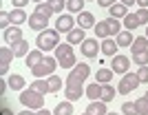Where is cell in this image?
<instances>
[{
  "label": "cell",
  "mask_w": 148,
  "mask_h": 115,
  "mask_svg": "<svg viewBox=\"0 0 148 115\" xmlns=\"http://www.w3.org/2000/svg\"><path fill=\"white\" fill-rule=\"evenodd\" d=\"M80 51H82V55H86V58H95L97 53H102V44H97V38H86V40L80 44Z\"/></svg>",
  "instance_id": "8"
},
{
  "label": "cell",
  "mask_w": 148,
  "mask_h": 115,
  "mask_svg": "<svg viewBox=\"0 0 148 115\" xmlns=\"http://www.w3.org/2000/svg\"><path fill=\"white\" fill-rule=\"evenodd\" d=\"M137 5H139V9H148V0H137Z\"/></svg>",
  "instance_id": "44"
},
{
  "label": "cell",
  "mask_w": 148,
  "mask_h": 115,
  "mask_svg": "<svg viewBox=\"0 0 148 115\" xmlns=\"http://www.w3.org/2000/svg\"><path fill=\"white\" fill-rule=\"evenodd\" d=\"M86 113L91 115H106L108 111H106V102H102V100H91V104L86 106Z\"/></svg>",
  "instance_id": "15"
},
{
  "label": "cell",
  "mask_w": 148,
  "mask_h": 115,
  "mask_svg": "<svg viewBox=\"0 0 148 115\" xmlns=\"http://www.w3.org/2000/svg\"><path fill=\"white\" fill-rule=\"evenodd\" d=\"M124 27L128 31H135L137 27H139V20H137V13H128L126 18H124Z\"/></svg>",
  "instance_id": "31"
},
{
  "label": "cell",
  "mask_w": 148,
  "mask_h": 115,
  "mask_svg": "<svg viewBox=\"0 0 148 115\" xmlns=\"http://www.w3.org/2000/svg\"><path fill=\"white\" fill-rule=\"evenodd\" d=\"M53 115H73V104L69 102V100L60 102L56 109H53Z\"/></svg>",
  "instance_id": "25"
},
{
  "label": "cell",
  "mask_w": 148,
  "mask_h": 115,
  "mask_svg": "<svg viewBox=\"0 0 148 115\" xmlns=\"http://www.w3.org/2000/svg\"><path fill=\"white\" fill-rule=\"evenodd\" d=\"M2 115H13L11 109H7V106H2Z\"/></svg>",
  "instance_id": "47"
},
{
  "label": "cell",
  "mask_w": 148,
  "mask_h": 115,
  "mask_svg": "<svg viewBox=\"0 0 148 115\" xmlns=\"http://www.w3.org/2000/svg\"><path fill=\"white\" fill-rule=\"evenodd\" d=\"M27 11L25 9H13V11H9V20H11V24H16V27H20L22 22H27Z\"/></svg>",
  "instance_id": "21"
},
{
  "label": "cell",
  "mask_w": 148,
  "mask_h": 115,
  "mask_svg": "<svg viewBox=\"0 0 148 115\" xmlns=\"http://www.w3.org/2000/svg\"><path fill=\"white\" fill-rule=\"evenodd\" d=\"M106 22H108V31H111V36H117L119 31H122V27H119V20L117 18H106Z\"/></svg>",
  "instance_id": "35"
},
{
  "label": "cell",
  "mask_w": 148,
  "mask_h": 115,
  "mask_svg": "<svg viewBox=\"0 0 148 115\" xmlns=\"http://www.w3.org/2000/svg\"><path fill=\"white\" fill-rule=\"evenodd\" d=\"M146 38H148V24H146Z\"/></svg>",
  "instance_id": "49"
},
{
  "label": "cell",
  "mask_w": 148,
  "mask_h": 115,
  "mask_svg": "<svg viewBox=\"0 0 148 115\" xmlns=\"http://www.w3.org/2000/svg\"><path fill=\"white\" fill-rule=\"evenodd\" d=\"M95 36L102 38V40H106V38H111V31H108V22L106 20H102V22H95Z\"/></svg>",
  "instance_id": "24"
},
{
  "label": "cell",
  "mask_w": 148,
  "mask_h": 115,
  "mask_svg": "<svg viewBox=\"0 0 148 115\" xmlns=\"http://www.w3.org/2000/svg\"><path fill=\"white\" fill-rule=\"evenodd\" d=\"M88 73H91V69H88V64H75L73 69H71V73L66 75V84H64V97H66L69 102H77L82 95H84V80L88 78Z\"/></svg>",
  "instance_id": "1"
},
{
  "label": "cell",
  "mask_w": 148,
  "mask_h": 115,
  "mask_svg": "<svg viewBox=\"0 0 148 115\" xmlns=\"http://www.w3.org/2000/svg\"><path fill=\"white\" fill-rule=\"evenodd\" d=\"M36 13H40V16H44V18H51V16H53V9L49 7V2H38L36 5Z\"/></svg>",
  "instance_id": "34"
},
{
  "label": "cell",
  "mask_w": 148,
  "mask_h": 115,
  "mask_svg": "<svg viewBox=\"0 0 148 115\" xmlns=\"http://www.w3.org/2000/svg\"><path fill=\"white\" fill-rule=\"evenodd\" d=\"M95 2H97V0H95Z\"/></svg>",
  "instance_id": "54"
},
{
  "label": "cell",
  "mask_w": 148,
  "mask_h": 115,
  "mask_svg": "<svg viewBox=\"0 0 148 115\" xmlns=\"http://www.w3.org/2000/svg\"><path fill=\"white\" fill-rule=\"evenodd\" d=\"M13 2V9H22V7H27V2H31V0H11Z\"/></svg>",
  "instance_id": "42"
},
{
  "label": "cell",
  "mask_w": 148,
  "mask_h": 115,
  "mask_svg": "<svg viewBox=\"0 0 148 115\" xmlns=\"http://www.w3.org/2000/svg\"><path fill=\"white\" fill-rule=\"evenodd\" d=\"M142 84L139 82V78H137V73H124V78L119 80V84H117V93H122V95H128L130 91H135L137 86Z\"/></svg>",
  "instance_id": "6"
},
{
  "label": "cell",
  "mask_w": 148,
  "mask_h": 115,
  "mask_svg": "<svg viewBox=\"0 0 148 115\" xmlns=\"http://www.w3.org/2000/svg\"><path fill=\"white\" fill-rule=\"evenodd\" d=\"M9 89L11 91H25L27 89V84H25V78L22 75H18V73H13V75H9Z\"/></svg>",
  "instance_id": "19"
},
{
  "label": "cell",
  "mask_w": 148,
  "mask_h": 115,
  "mask_svg": "<svg viewBox=\"0 0 148 115\" xmlns=\"http://www.w3.org/2000/svg\"><path fill=\"white\" fill-rule=\"evenodd\" d=\"M33 2H36V5H38V2H42V0H33Z\"/></svg>",
  "instance_id": "51"
},
{
  "label": "cell",
  "mask_w": 148,
  "mask_h": 115,
  "mask_svg": "<svg viewBox=\"0 0 148 115\" xmlns=\"http://www.w3.org/2000/svg\"><path fill=\"white\" fill-rule=\"evenodd\" d=\"M135 104L139 115H148V97H139V100H135Z\"/></svg>",
  "instance_id": "38"
},
{
  "label": "cell",
  "mask_w": 148,
  "mask_h": 115,
  "mask_svg": "<svg viewBox=\"0 0 148 115\" xmlns=\"http://www.w3.org/2000/svg\"><path fill=\"white\" fill-rule=\"evenodd\" d=\"M135 73H137V78H139L142 84H148V64L146 67H139V71H135Z\"/></svg>",
  "instance_id": "39"
},
{
  "label": "cell",
  "mask_w": 148,
  "mask_h": 115,
  "mask_svg": "<svg viewBox=\"0 0 148 115\" xmlns=\"http://www.w3.org/2000/svg\"><path fill=\"white\" fill-rule=\"evenodd\" d=\"M56 67H58V58H51V55H47L38 67H33L31 69V73L36 75V78H49V75H53V71H56Z\"/></svg>",
  "instance_id": "5"
},
{
  "label": "cell",
  "mask_w": 148,
  "mask_h": 115,
  "mask_svg": "<svg viewBox=\"0 0 148 115\" xmlns=\"http://www.w3.org/2000/svg\"><path fill=\"white\" fill-rule=\"evenodd\" d=\"M82 115H91V113H82Z\"/></svg>",
  "instance_id": "52"
},
{
  "label": "cell",
  "mask_w": 148,
  "mask_h": 115,
  "mask_svg": "<svg viewBox=\"0 0 148 115\" xmlns=\"http://www.w3.org/2000/svg\"><path fill=\"white\" fill-rule=\"evenodd\" d=\"M119 2H124V5H126V7H130V5H133V2H137V0H119Z\"/></svg>",
  "instance_id": "48"
},
{
  "label": "cell",
  "mask_w": 148,
  "mask_h": 115,
  "mask_svg": "<svg viewBox=\"0 0 148 115\" xmlns=\"http://www.w3.org/2000/svg\"><path fill=\"white\" fill-rule=\"evenodd\" d=\"M47 82H49V91H51V93L62 91V78H58V75H49V78H47Z\"/></svg>",
  "instance_id": "30"
},
{
  "label": "cell",
  "mask_w": 148,
  "mask_h": 115,
  "mask_svg": "<svg viewBox=\"0 0 148 115\" xmlns=\"http://www.w3.org/2000/svg\"><path fill=\"white\" fill-rule=\"evenodd\" d=\"M144 97H148V91H146V95H144Z\"/></svg>",
  "instance_id": "53"
},
{
  "label": "cell",
  "mask_w": 148,
  "mask_h": 115,
  "mask_svg": "<svg viewBox=\"0 0 148 115\" xmlns=\"http://www.w3.org/2000/svg\"><path fill=\"white\" fill-rule=\"evenodd\" d=\"M99 44H102V53H104V55H111V58H113V55H117V47H119V44L115 42L113 38H106V40H102Z\"/></svg>",
  "instance_id": "17"
},
{
  "label": "cell",
  "mask_w": 148,
  "mask_h": 115,
  "mask_svg": "<svg viewBox=\"0 0 148 115\" xmlns=\"http://www.w3.org/2000/svg\"><path fill=\"white\" fill-rule=\"evenodd\" d=\"M130 49H133V53H139V51H146L148 49V38L146 36H139L133 40V44H130Z\"/></svg>",
  "instance_id": "26"
},
{
  "label": "cell",
  "mask_w": 148,
  "mask_h": 115,
  "mask_svg": "<svg viewBox=\"0 0 148 115\" xmlns=\"http://www.w3.org/2000/svg\"><path fill=\"white\" fill-rule=\"evenodd\" d=\"M53 13H62V9H66V0H47Z\"/></svg>",
  "instance_id": "37"
},
{
  "label": "cell",
  "mask_w": 148,
  "mask_h": 115,
  "mask_svg": "<svg viewBox=\"0 0 148 115\" xmlns=\"http://www.w3.org/2000/svg\"><path fill=\"white\" fill-rule=\"evenodd\" d=\"M111 69L115 73H128L130 71V58L128 55H122V53H117V55H113V60H111Z\"/></svg>",
  "instance_id": "9"
},
{
  "label": "cell",
  "mask_w": 148,
  "mask_h": 115,
  "mask_svg": "<svg viewBox=\"0 0 148 115\" xmlns=\"http://www.w3.org/2000/svg\"><path fill=\"white\" fill-rule=\"evenodd\" d=\"M108 11H111L113 18H126L128 16V7L124 5V2H115L113 7H108Z\"/></svg>",
  "instance_id": "22"
},
{
  "label": "cell",
  "mask_w": 148,
  "mask_h": 115,
  "mask_svg": "<svg viewBox=\"0 0 148 115\" xmlns=\"http://www.w3.org/2000/svg\"><path fill=\"white\" fill-rule=\"evenodd\" d=\"M77 24H80L82 29H91V27H95V16H93L91 11H80Z\"/></svg>",
  "instance_id": "16"
},
{
  "label": "cell",
  "mask_w": 148,
  "mask_h": 115,
  "mask_svg": "<svg viewBox=\"0 0 148 115\" xmlns=\"http://www.w3.org/2000/svg\"><path fill=\"white\" fill-rule=\"evenodd\" d=\"M47 24H49V18H44V16H40V13L33 11V16H29V27H31L33 31H44V29H49Z\"/></svg>",
  "instance_id": "12"
},
{
  "label": "cell",
  "mask_w": 148,
  "mask_h": 115,
  "mask_svg": "<svg viewBox=\"0 0 148 115\" xmlns=\"http://www.w3.org/2000/svg\"><path fill=\"white\" fill-rule=\"evenodd\" d=\"M2 38H5V42L11 47L13 42H18V40H22V31H20V27H16V24H11V27H7L5 31H2Z\"/></svg>",
  "instance_id": "11"
},
{
  "label": "cell",
  "mask_w": 148,
  "mask_h": 115,
  "mask_svg": "<svg viewBox=\"0 0 148 115\" xmlns=\"http://www.w3.org/2000/svg\"><path fill=\"white\" fill-rule=\"evenodd\" d=\"M56 58H58V64H60L62 69H73L75 64H77L75 53H73V49H71L69 42L58 44V47H56Z\"/></svg>",
  "instance_id": "4"
},
{
  "label": "cell",
  "mask_w": 148,
  "mask_h": 115,
  "mask_svg": "<svg viewBox=\"0 0 148 115\" xmlns=\"http://www.w3.org/2000/svg\"><path fill=\"white\" fill-rule=\"evenodd\" d=\"M20 104L31 111H40V109H44V95L29 86L25 91H20Z\"/></svg>",
  "instance_id": "3"
},
{
  "label": "cell",
  "mask_w": 148,
  "mask_h": 115,
  "mask_svg": "<svg viewBox=\"0 0 148 115\" xmlns=\"http://www.w3.org/2000/svg\"><path fill=\"white\" fill-rule=\"evenodd\" d=\"M36 44L40 51H56V47L60 44V31L58 29H44L40 31V36L36 38Z\"/></svg>",
  "instance_id": "2"
},
{
  "label": "cell",
  "mask_w": 148,
  "mask_h": 115,
  "mask_svg": "<svg viewBox=\"0 0 148 115\" xmlns=\"http://www.w3.org/2000/svg\"><path fill=\"white\" fill-rule=\"evenodd\" d=\"M137 20H139V24H148V9H139L137 11Z\"/></svg>",
  "instance_id": "40"
},
{
  "label": "cell",
  "mask_w": 148,
  "mask_h": 115,
  "mask_svg": "<svg viewBox=\"0 0 148 115\" xmlns=\"http://www.w3.org/2000/svg\"><path fill=\"white\" fill-rule=\"evenodd\" d=\"M11 49H13V53H16V58H27L29 55V42H27L25 38L18 40V42H13Z\"/></svg>",
  "instance_id": "18"
},
{
  "label": "cell",
  "mask_w": 148,
  "mask_h": 115,
  "mask_svg": "<svg viewBox=\"0 0 148 115\" xmlns=\"http://www.w3.org/2000/svg\"><path fill=\"white\" fill-rule=\"evenodd\" d=\"M133 31H128V29H124V31H119L117 36H115V42L119 44V47H130L133 44Z\"/></svg>",
  "instance_id": "20"
},
{
  "label": "cell",
  "mask_w": 148,
  "mask_h": 115,
  "mask_svg": "<svg viewBox=\"0 0 148 115\" xmlns=\"http://www.w3.org/2000/svg\"><path fill=\"white\" fill-rule=\"evenodd\" d=\"M47 55H44V51H40V49H36V51H29V55H27L25 60H27V67L29 69H33V67H38L40 62L44 60Z\"/></svg>",
  "instance_id": "14"
},
{
  "label": "cell",
  "mask_w": 148,
  "mask_h": 115,
  "mask_svg": "<svg viewBox=\"0 0 148 115\" xmlns=\"http://www.w3.org/2000/svg\"><path fill=\"white\" fill-rule=\"evenodd\" d=\"M133 64H137V67H146V64H148V49H146V51H139V53H133Z\"/></svg>",
  "instance_id": "33"
},
{
  "label": "cell",
  "mask_w": 148,
  "mask_h": 115,
  "mask_svg": "<svg viewBox=\"0 0 148 115\" xmlns=\"http://www.w3.org/2000/svg\"><path fill=\"white\" fill-rule=\"evenodd\" d=\"M73 27H75V18L69 16V13H60V18L56 20V29L60 31V33H69Z\"/></svg>",
  "instance_id": "10"
},
{
  "label": "cell",
  "mask_w": 148,
  "mask_h": 115,
  "mask_svg": "<svg viewBox=\"0 0 148 115\" xmlns=\"http://www.w3.org/2000/svg\"><path fill=\"white\" fill-rule=\"evenodd\" d=\"M84 40H86V36H84V29H82V27H73V29L69 31V36H66L69 44H82Z\"/></svg>",
  "instance_id": "13"
},
{
  "label": "cell",
  "mask_w": 148,
  "mask_h": 115,
  "mask_svg": "<svg viewBox=\"0 0 148 115\" xmlns=\"http://www.w3.org/2000/svg\"><path fill=\"white\" fill-rule=\"evenodd\" d=\"M106 115H119V113H106Z\"/></svg>",
  "instance_id": "50"
},
{
  "label": "cell",
  "mask_w": 148,
  "mask_h": 115,
  "mask_svg": "<svg viewBox=\"0 0 148 115\" xmlns=\"http://www.w3.org/2000/svg\"><path fill=\"white\" fill-rule=\"evenodd\" d=\"M113 75H115L113 69H99V71L95 73V82H99V84H108V82L113 80Z\"/></svg>",
  "instance_id": "23"
},
{
  "label": "cell",
  "mask_w": 148,
  "mask_h": 115,
  "mask_svg": "<svg viewBox=\"0 0 148 115\" xmlns=\"http://www.w3.org/2000/svg\"><path fill=\"white\" fill-rule=\"evenodd\" d=\"M115 2H117V0H97V5H99V7H113Z\"/></svg>",
  "instance_id": "43"
},
{
  "label": "cell",
  "mask_w": 148,
  "mask_h": 115,
  "mask_svg": "<svg viewBox=\"0 0 148 115\" xmlns=\"http://www.w3.org/2000/svg\"><path fill=\"white\" fill-rule=\"evenodd\" d=\"M13 58H16V53H13V49L9 47V44L0 49V75H2V78L9 73V64L13 62Z\"/></svg>",
  "instance_id": "7"
},
{
  "label": "cell",
  "mask_w": 148,
  "mask_h": 115,
  "mask_svg": "<svg viewBox=\"0 0 148 115\" xmlns=\"http://www.w3.org/2000/svg\"><path fill=\"white\" fill-rule=\"evenodd\" d=\"M31 89H36V91H38V93H42V95H44V93H51V91H49V82H47L44 78H38L36 82L31 84Z\"/></svg>",
  "instance_id": "32"
},
{
  "label": "cell",
  "mask_w": 148,
  "mask_h": 115,
  "mask_svg": "<svg viewBox=\"0 0 148 115\" xmlns=\"http://www.w3.org/2000/svg\"><path fill=\"white\" fill-rule=\"evenodd\" d=\"M18 115H38V111H31V109H27V111H22V113H18Z\"/></svg>",
  "instance_id": "45"
},
{
  "label": "cell",
  "mask_w": 148,
  "mask_h": 115,
  "mask_svg": "<svg viewBox=\"0 0 148 115\" xmlns=\"http://www.w3.org/2000/svg\"><path fill=\"white\" fill-rule=\"evenodd\" d=\"M115 93H117V91H115V86H111V84H102V97H99V100L108 104L113 97H115Z\"/></svg>",
  "instance_id": "29"
},
{
  "label": "cell",
  "mask_w": 148,
  "mask_h": 115,
  "mask_svg": "<svg viewBox=\"0 0 148 115\" xmlns=\"http://www.w3.org/2000/svg\"><path fill=\"white\" fill-rule=\"evenodd\" d=\"M84 2H86V0H66V11L69 13H80V11H84Z\"/></svg>",
  "instance_id": "28"
},
{
  "label": "cell",
  "mask_w": 148,
  "mask_h": 115,
  "mask_svg": "<svg viewBox=\"0 0 148 115\" xmlns=\"http://www.w3.org/2000/svg\"><path fill=\"white\" fill-rule=\"evenodd\" d=\"M7 22H11V20H9V13L2 11L0 13V24H2V29H7Z\"/></svg>",
  "instance_id": "41"
},
{
  "label": "cell",
  "mask_w": 148,
  "mask_h": 115,
  "mask_svg": "<svg viewBox=\"0 0 148 115\" xmlns=\"http://www.w3.org/2000/svg\"><path fill=\"white\" fill-rule=\"evenodd\" d=\"M86 95H88V100H99V97H102V84H99V82L88 84L86 86Z\"/></svg>",
  "instance_id": "27"
},
{
  "label": "cell",
  "mask_w": 148,
  "mask_h": 115,
  "mask_svg": "<svg viewBox=\"0 0 148 115\" xmlns=\"http://www.w3.org/2000/svg\"><path fill=\"white\" fill-rule=\"evenodd\" d=\"M122 113L124 115H139V111H137V104L135 102H124L122 104Z\"/></svg>",
  "instance_id": "36"
},
{
  "label": "cell",
  "mask_w": 148,
  "mask_h": 115,
  "mask_svg": "<svg viewBox=\"0 0 148 115\" xmlns=\"http://www.w3.org/2000/svg\"><path fill=\"white\" fill-rule=\"evenodd\" d=\"M38 115H53V113H51V111H47V109H40V111H38Z\"/></svg>",
  "instance_id": "46"
}]
</instances>
